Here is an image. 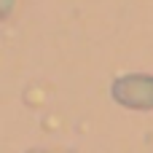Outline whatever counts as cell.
I'll list each match as a JSON object with an SVG mask.
<instances>
[{"mask_svg": "<svg viewBox=\"0 0 153 153\" xmlns=\"http://www.w3.org/2000/svg\"><path fill=\"white\" fill-rule=\"evenodd\" d=\"M27 153H51V151H43V148H32V151H27Z\"/></svg>", "mask_w": 153, "mask_h": 153, "instance_id": "cell-2", "label": "cell"}, {"mask_svg": "<svg viewBox=\"0 0 153 153\" xmlns=\"http://www.w3.org/2000/svg\"><path fill=\"white\" fill-rule=\"evenodd\" d=\"M110 97L129 110H153V75L132 73L116 78L110 86Z\"/></svg>", "mask_w": 153, "mask_h": 153, "instance_id": "cell-1", "label": "cell"}]
</instances>
